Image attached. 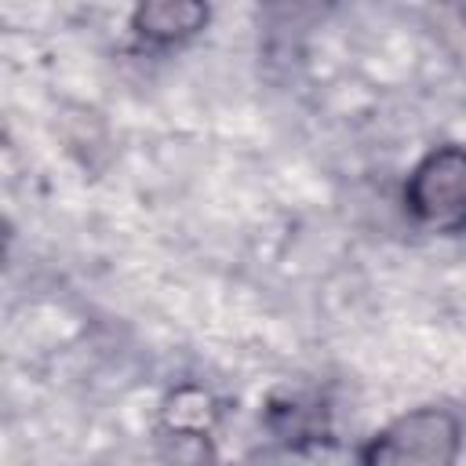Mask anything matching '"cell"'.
<instances>
[{"label": "cell", "instance_id": "3957f363", "mask_svg": "<svg viewBox=\"0 0 466 466\" xmlns=\"http://www.w3.org/2000/svg\"><path fill=\"white\" fill-rule=\"evenodd\" d=\"M211 11L197 0H149L131 11V33L149 47H175L204 33Z\"/></svg>", "mask_w": 466, "mask_h": 466}, {"label": "cell", "instance_id": "6da1fadb", "mask_svg": "<svg viewBox=\"0 0 466 466\" xmlns=\"http://www.w3.org/2000/svg\"><path fill=\"white\" fill-rule=\"evenodd\" d=\"M462 422L441 404H419L379 426L364 448L360 466H459Z\"/></svg>", "mask_w": 466, "mask_h": 466}, {"label": "cell", "instance_id": "7a4b0ae2", "mask_svg": "<svg viewBox=\"0 0 466 466\" xmlns=\"http://www.w3.org/2000/svg\"><path fill=\"white\" fill-rule=\"evenodd\" d=\"M404 211L426 233L466 229V146L426 149L404 178Z\"/></svg>", "mask_w": 466, "mask_h": 466}]
</instances>
